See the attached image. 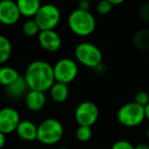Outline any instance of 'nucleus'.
Returning <instances> with one entry per match:
<instances>
[{
	"mask_svg": "<svg viewBox=\"0 0 149 149\" xmlns=\"http://www.w3.org/2000/svg\"><path fill=\"white\" fill-rule=\"evenodd\" d=\"M7 1H14V2H16V0H7Z\"/></svg>",
	"mask_w": 149,
	"mask_h": 149,
	"instance_id": "33",
	"label": "nucleus"
},
{
	"mask_svg": "<svg viewBox=\"0 0 149 149\" xmlns=\"http://www.w3.org/2000/svg\"><path fill=\"white\" fill-rule=\"evenodd\" d=\"M99 118V109L90 100L82 102L75 111V120L78 126L92 127Z\"/></svg>",
	"mask_w": 149,
	"mask_h": 149,
	"instance_id": "8",
	"label": "nucleus"
},
{
	"mask_svg": "<svg viewBox=\"0 0 149 149\" xmlns=\"http://www.w3.org/2000/svg\"><path fill=\"white\" fill-rule=\"evenodd\" d=\"M139 16L144 22H147L149 24V1L143 3L139 8Z\"/></svg>",
	"mask_w": 149,
	"mask_h": 149,
	"instance_id": "24",
	"label": "nucleus"
},
{
	"mask_svg": "<svg viewBox=\"0 0 149 149\" xmlns=\"http://www.w3.org/2000/svg\"><path fill=\"white\" fill-rule=\"evenodd\" d=\"M134 102L136 104H140L142 107H145L146 104H149V93L144 90H141V91H138L135 95V98H134Z\"/></svg>",
	"mask_w": 149,
	"mask_h": 149,
	"instance_id": "23",
	"label": "nucleus"
},
{
	"mask_svg": "<svg viewBox=\"0 0 149 149\" xmlns=\"http://www.w3.org/2000/svg\"><path fill=\"white\" fill-rule=\"evenodd\" d=\"M38 42L42 49L45 51L54 53L58 51L61 47V38L54 30L50 31H41L38 35Z\"/></svg>",
	"mask_w": 149,
	"mask_h": 149,
	"instance_id": "11",
	"label": "nucleus"
},
{
	"mask_svg": "<svg viewBox=\"0 0 149 149\" xmlns=\"http://www.w3.org/2000/svg\"><path fill=\"white\" fill-rule=\"evenodd\" d=\"M49 91L52 100L56 104L64 102L68 100V94H70V89H68V84L60 82H54L51 88L49 89Z\"/></svg>",
	"mask_w": 149,
	"mask_h": 149,
	"instance_id": "16",
	"label": "nucleus"
},
{
	"mask_svg": "<svg viewBox=\"0 0 149 149\" xmlns=\"http://www.w3.org/2000/svg\"><path fill=\"white\" fill-rule=\"evenodd\" d=\"M24 78L30 90L48 91L55 82L53 66L43 60H35L27 66Z\"/></svg>",
	"mask_w": 149,
	"mask_h": 149,
	"instance_id": "1",
	"label": "nucleus"
},
{
	"mask_svg": "<svg viewBox=\"0 0 149 149\" xmlns=\"http://www.w3.org/2000/svg\"><path fill=\"white\" fill-rule=\"evenodd\" d=\"M57 149H68V148H66V147H59V148H57Z\"/></svg>",
	"mask_w": 149,
	"mask_h": 149,
	"instance_id": "32",
	"label": "nucleus"
},
{
	"mask_svg": "<svg viewBox=\"0 0 149 149\" xmlns=\"http://www.w3.org/2000/svg\"><path fill=\"white\" fill-rule=\"evenodd\" d=\"M146 136H147V139L149 140V128L147 129V132H146Z\"/></svg>",
	"mask_w": 149,
	"mask_h": 149,
	"instance_id": "31",
	"label": "nucleus"
},
{
	"mask_svg": "<svg viewBox=\"0 0 149 149\" xmlns=\"http://www.w3.org/2000/svg\"><path fill=\"white\" fill-rule=\"evenodd\" d=\"M60 17L61 14L59 8L54 4L47 3L41 5L33 19L36 22L40 31H50L58 26Z\"/></svg>",
	"mask_w": 149,
	"mask_h": 149,
	"instance_id": "6",
	"label": "nucleus"
},
{
	"mask_svg": "<svg viewBox=\"0 0 149 149\" xmlns=\"http://www.w3.org/2000/svg\"><path fill=\"white\" fill-rule=\"evenodd\" d=\"M20 73L16 69L10 66H3L0 68V85L6 87L20 77Z\"/></svg>",
	"mask_w": 149,
	"mask_h": 149,
	"instance_id": "17",
	"label": "nucleus"
},
{
	"mask_svg": "<svg viewBox=\"0 0 149 149\" xmlns=\"http://www.w3.org/2000/svg\"><path fill=\"white\" fill-rule=\"evenodd\" d=\"M20 121V113L16 109L5 107L0 110V132L4 135L16 132Z\"/></svg>",
	"mask_w": 149,
	"mask_h": 149,
	"instance_id": "9",
	"label": "nucleus"
},
{
	"mask_svg": "<svg viewBox=\"0 0 149 149\" xmlns=\"http://www.w3.org/2000/svg\"><path fill=\"white\" fill-rule=\"evenodd\" d=\"M108 1H109L112 5H119V4H121L123 2H125V0H108Z\"/></svg>",
	"mask_w": 149,
	"mask_h": 149,
	"instance_id": "30",
	"label": "nucleus"
},
{
	"mask_svg": "<svg viewBox=\"0 0 149 149\" xmlns=\"http://www.w3.org/2000/svg\"><path fill=\"white\" fill-rule=\"evenodd\" d=\"M18 8L20 12V15L25 17H33L41 7V0H16Z\"/></svg>",
	"mask_w": 149,
	"mask_h": 149,
	"instance_id": "15",
	"label": "nucleus"
},
{
	"mask_svg": "<svg viewBox=\"0 0 149 149\" xmlns=\"http://www.w3.org/2000/svg\"><path fill=\"white\" fill-rule=\"evenodd\" d=\"M68 24L73 33L79 37H88L96 29V20L90 11L75 9L68 17Z\"/></svg>",
	"mask_w": 149,
	"mask_h": 149,
	"instance_id": "2",
	"label": "nucleus"
},
{
	"mask_svg": "<svg viewBox=\"0 0 149 149\" xmlns=\"http://www.w3.org/2000/svg\"><path fill=\"white\" fill-rule=\"evenodd\" d=\"M110 149H135V146L128 140L121 139L115 141Z\"/></svg>",
	"mask_w": 149,
	"mask_h": 149,
	"instance_id": "25",
	"label": "nucleus"
},
{
	"mask_svg": "<svg viewBox=\"0 0 149 149\" xmlns=\"http://www.w3.org/2000/svg\"><path fill=\"white\" fill-rule=\"evenodd\" d=\"M92 135H93V131H92V127H87V126H78L77 130H76V137L80 142H88L91 140Z\"/></svg>",
	"mask_w": 149,
	"mask_h": 149,
	"instance_id": "20",
	"label": "nucleus"
},
{
	"mask_svg": "<svg viewBox=\"0 0 149 149\" xmlns=\"http://www.w3.org/2000/svg\"><path fill=\"white\" fill-rule=\"evenodd\" d=\"M135 47L142 51L149 50V29H141L137 31L133 37Z\"/></svg>",
	"mask_w": 149,
	"mask_h": 149,
	"instance_id": "18",
	"label": "nucleus"
},
{
	"mask_svg": "<svg viewBox=\"0 0 149 149\" xmlns=\"http://www.w3.org/2000/svg\"><path fill=\"white\" fill-rule=\"evenodd\" d=\"M144 114H145V120L149 121V104L144 107Z\"/></svg>",
	"mask_w": 149,
	"mask_h": 149,
	"instance_id": "29",
	"label": "nucleus"
},
{
	"mask_svg": "<svg viewBox=\"0 0 149 149\" xmlns=\"http://www.w3.org/2000/svg\"><path fill=\"white\" fill-rule=\"evenodd\" d=\"M16 133L24 141H35L37 140V126L30 120H22L16 128Z\"/></svg>",
	"mask_w": 149,
	"mask_h": 149,
	"instance_id": "13",
	"label": "nucleus"
},
{
	"mask_svg": "<svg viewBox=\"0 0 149 149\" xmlns=\"http://www.w3.org/2000/svg\"><path fill=\"white\" fill-rule=\"evenodd\" d=\"M20 12L14 1L0 0V22L5 26H13L20 20Z\"/></svg>",
	"mask_w": 149,
	"mask_h": 149,
	"instance_id": "10",
	"label": "nucleus"
},
{
	"mask_svg": "<svg viewBox=\"0 0 149 149\" xmlns=\"http://www.w3.org/2000/svg\"><path fill=\"white\" fill-rule=\"evenodd\" d=\"M135 149H149V145L146 143H140L135 146Z\"/></svg>",
	"mask_w": 149,
	"mask_h": 149,
	"instance_id": "28",
	"label": "nucleus"
},
{
	"mask_svg": "<svg viewBox=\"0 0 149 149\" xmlns=\"http://www.w3.org/2000/svg\"><path fill=\"white\" fill-rule=\"evenodd\" d=\"M64 133L61 122L53 118L45 119L37 126V141L44 145H55L62 139Z\"/></svg>",
	"mask_w": 149,
	"mask_h": 149,
	"instance_id": "3",
	"label": "nucleus"
},
{
	"mask_svg": "<svg viewBox=\"0 0 149 149\" xmlns=\"http://www.w3.org/2000/svg\"><path fill=\"white\" fill-rule=\"evenodd\" d=\"M112 4L108 0H100L96 5V11L100 15H106L108 14L112 9Z\"/></svg>",
	"mask_w": 149,
	"mask_h": 149,
	"instance_id": "22",
	"label": "nucleus"
},
{
	"mask_svg": "<svg viewBox=\"0 0 149 149\" xmlns=\"http://www.w3.org/2000/svg\"><path fill=\"white\" fill-rule=\"evenodd\" d=\"M76 60L83 66L95 69L102 63V53L96 45L89 42H82L75 48Z\"/></svg>",
	"mask_w": 149,
	"mask_h": 149,
	"instance_id": "4",
	"label": "nucleus"
},
{
	"mask_svg": "<svg viewBox=\"0 0 149 149\" xmlns=\"http://www.w3.org/2000/svg\"><path fill=\"white\" fill-rule=\"evenodd\" d=\"M78 72H79V68H78L77 62L71 58H61L53 66L55 82L68 84L76 79Z\"/></svg>",
	"mask_w": 149,
	"mask_h": 149,
	"instance_id": "7",
	"label": "nucleus"
},
{
	"mask_svg": "<svg viewBox=\"0 0 149 149\" xmlns=\"http://www.w3.org/2000/svg\"><path fill=\"white\" fill-rule=\"evenodd\" d=\"M22 31L24 35L28 36V37H34V36L39 35L41 31L34 19H28L26 22H24L22 26Z\"/></svg>",
	"mask_w": 149,
	"mask_h": 149,
	"instance_id": "21",
	"label": "nucleus"
},
{
	"mask_svg": "<svg viewBox=\"0 0 149 149\" xmlns=\"http://www.w3.org/2000/svg\"><path fill=\"white\" fill-rule=\"evenodd\" d=\"M117 121L124 127L134 128L141 125L145 120L144 107L135 102H127L119 109L117 114Z\"/></svg>",
	"mask_w": 149,
	"mask_h": 149,
	"instance_id": "5",
	"label": "nucleus"
},
{
	"mask_svg": "<svg viewBox=\"0 0 149 149\" xmlns=\"http://www.w3.org/2000/svg\"><path fill=\"white\" fill-rule=\"evenodd\" d=\"M90 1L89 0H80L79 4H78V9L84 10V11H89L90 9Z\"/></svg>",
	"mask_w": 149,
	"mask_h": 149,
	"instance_id": "26",
	"label": "nucleus"
},
{
	"mask_svg": "<svg viewBox=\"0 0 149 149\" xmlns=\"http://www.w3.org/2000/svg\"><path fill=\"white\" fill-rule=\"evenodd\" d=\"M25 102L27 108L32 112H39L43 110L46 104L45 92L37 90H29L25 96Z\"/></svg>",
	"mask_w": 149,
	"mask_h": 149,
	"instance_id": "12",
	"label": "nucleus"
},
{
	"mask_svg": "<svg viewBox=\"0 0 149 149\" xmlns=\"http://www.w3.org/2000/svg\"><path fill=\"white\" fill-rule=\"evenodd\" d=\"M12 53L11 42L7 37L0 35V64H3L10 58Z\"/></svg>",
	"mask_w": 149,
	"mask_h": 149,
	"instance_id": "19",
	"label": "nucleus"
},
{
	"mask_svg": "<svg viewBox=\"0 0 149 149\" xmlns=\"http://www.w3.org/2000/svg\"><path fill=\"white\" fill-rule=\"evenodd\" d=\"M6 135H4L3 133L0 132V149H2L5 145V142H6Z\"/></svg>",
	"mask_w": 149,
	"mask_h": 149,
	"instance_id": "27",
	"label": "nucleus"
},
{
	"mask_svg": "<svg viewBox=\"0 0 149 149\" xmlns=\"http://www.w3.org/2000/svg\"><path fill=\"white\" fill-rule=\"evenodd\" d=\"M29 90L30 89H29L24 76H20L14 82L5 87V93L10 98L16 100V98L25 97Z\"/></svg>",
	"mask_w": 149,
	"mask_h": 149,
	"instance_id": "14",
	"label": "nucleus"
}]
</instances>
